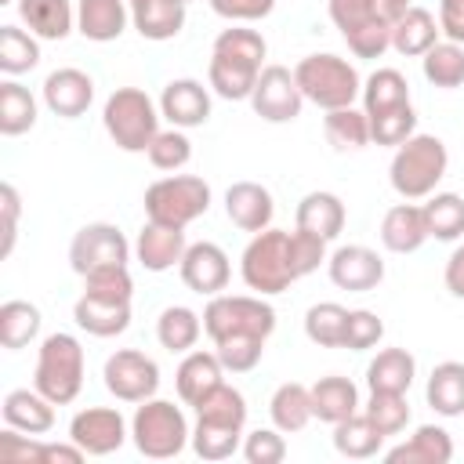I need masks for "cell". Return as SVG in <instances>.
Wrapping results in <instances>:
<instances>
[{
  "label": "cell",
  "mask_w": 464,
  "mask_h": 464,
  "mask_svg": "<svg viewBox=\"0 0 464 464\" xmlns=\"http://www.w3.org/2000/svg\"><path fill=\"white\" fill-rule=\"evenodd\" d=\"M439 29L446 40L464 44V0H439Z\"/></svg>",
  "instance_id": "cell-58"
},
{
  "label": "cell",
  "mask_w": 464,
  "mask_h": 464,
  "mask_svg": "<svg viewBox=\"0 0 464 464\" xmlns=\"http://www.w3.org/2000/svg\"><path fill=\"white\" fill-rule=\"evenodd\" d=\"M323 261H326L323 236L304 232L297 225H294V232L265 228V232H254V239L246 243V250L239 257V276H243L246 290L272 297V294L290 290V283L312 276Z\"/></svg>",
  "instance_id": "cell-1"
},
{
  "label": "cell",
  "mask_w": 464,
  "mask_h": 464,
  "mask_svg": "<svg viewBox=\"0 0 464 464\" xmlns=\"http://www.w3.org/2000/svg\"><path fill=\"white\" fill-rule=\"evenodd\" d=\"M225 214L243 232H265V228H272L276 203H272V192L265 185H257V181H236L225 192Z\"/></svg>",
  "instance_id": "cell-18"
},
{
  "label": "cell",
  "mask_w": 464,
  "mask_h": 464,
  "mask_svg": "<svg viewBox=\"0 0 464 464\" xmlns=\"http://www.w3.org/2000/svg\"><path fill=\"white\" fill-rule=\"evenodd\" d=\"M199 334H203V319L185 304H170L156 319V337L167 352H192Z\"/></svg>",
  "instance_id": "cell-39"
},
{
  "label": "cell",
  "mask_w": 464,
  "mask_h": 464,
  "mask_svg": "<svg viewBox=\"0 0 464 464\" xmlns=\"http://www.w3.org/2000/svg\"><path fill=\"white\" fill-rule=\"evenodd\" d=\"M261 69H265V65H254V62L232 58V54L210 51L207 80H210V87H214L218 98H225V102H250V91H254Z\"/></svg>",
  "instance_id": "cell-23"
},
{
  "label": "cell",
  "mask_w": 464,
  "mask_h": 464,
  "mask_svg": "<svg viewBox=\"0 0 464 464\" xmlns=\"http://www.w3.org/2000/svg\"><path fill=\"white\" fill-rule=\"evenodd\" d=\"M276 0H210V11L228 22H261L268 18Z\"/></svg>",
  "instance_id": "cell-56"
},
{
  "label": "cell",
  "mask_w": 464,
  "mask_h": 464,
  "mask_svg": "<svg viewBox=\"0 0 464 464\" xmlns=\"http://www.w3.org/2000/svg\"><path fill=\"white\" fill-rule=\"evenodd\" d=\"M4 424L25 435H47L54 428V402L36 388H14L4 395Z\"/></svg>",
  "instance_id": "cell-25"
},
{
  "label": "cell",
  "mask_w": 464,
  "mask_h": 464,
  "mask_svg": "<svg viewBox=\"0 0 464 464\" xmlns=\"http://www.w3.org/2000/svg\"><path fill=\"white\" fill-rule=\"evenodd\" d=\"M214 51L221 54H232V58H243V62H254L261 65L265 54H268V44L257 29H243V25H232V29H221L218 40H214Z\"/></svg>",
  "instance_id": "cell-51"
},
{
  "label": "cell",
  "mask_w": 464,
  "mask_h": 464,
  "mask_svg": "<svg viewBox=\"0 0 464 464\" xmlns=\"http://www.w3.org/2000/svg\"><path fill=\"white\" fill-rule=\"evenodd\" d=\"M312 413L319 420H326V424H337V420L359 413V392H355V384L348 377H337V373L319 377L312 384Z\"/></svg>",
  "instance_id": "cell-32"
},
{
  "label": "cell",
  "mask_w": 464,
  "mask_h": 464,
  "mask_svg": "<svg viewBox=\"0 0 464 464\" xmlns=\"http://www.w3.org/2000/svg\"><path fill=\"white\" fill-rule=\"evenodd\" d=\"M424 399L439 417H460L464 413V362H453V359L439 362L428 377Z\"/></svg>",
  "instance_id": "cell-34"
},
{
  "label": "cell",
  "mask_w": 464,
  "mask_h": 464,
  "mask_svg": "<svg viewBox=\"0 0 464 464\" xmlns=\"http://www.w3.org/2000/svg\"><path fill=\"white\" fill-rule=\"evenodd\" d=\"M413 377H417V359L406 348H384L366 366L370 392H410Z\"/></svg>",
  "instance_id": "cell-31"
},
{
  "label": "cell",
  "mask_w": 464,
  "mask_h": 464,
  "mask_svg": "<svg viewBox=\"0 0 464 464\" xmlns=\"http://www.w3.org/2000/svg\"><path fill=\"white\" fill-rule=\"evenodd\" d=\"M442 279H446V290H450L453 297H460V301H464V243H460V246L450 254Z\"/></svg>",
  "instance_id": "cell-59"
},
{
  "label": "cell",
  "mask_w": 464,
  "mask_h": 464,
  "mask_svg": "<svg viewBox=\"0 0 464 464\" xmlns=\"http://www.w3.org/2000/svg\"><path fill=\"white\" fill-rule=\"evenodd\" d=\"M130 7V22L134 29L152 40V44H163V40H174L185 25V0H127Z\"/></svg>",
  "instance_id": "cell-22"
},
{
  "label": "cell",
  "mask_w": 464,
  "mask_h": 464,
  "mask_svg": "<svg viewBox=\"0 0 464 464\" xmlns=\"http://www.w3.org/2000/svg\"><path fill=\"white\" fill-rule=\"evenodd\" d=\"M145 218L156 225L185 228L210 210V185L196 174H170L145 188Z\"/></svg>",
  "instance_id": "cell-8"
},
{
  "label": "cell",
  "mask_w": 464,
  "mask_h": 464,
  "mask_svg": "<svg viewBox=\"0 0 464 464\" xmlns=\"http://www.w3.org/2000/svg\"><path fill=\"white\" fill-rule=\"evenodd\" d=\"M91 102H94V80L83 69L65 65V69L47 72V80H44V105L54 116L76 120V116H83L91 109Z\"/></svg>",
  "instance_id": "cell-16"
},
{
  "label": "cell",
  "mask_w": 464,
  "mask_h": 464,
  "mask_svg": "<svg viewBox=\"0 0 464 464\" xmlns=\"http://www.w3.org/2000/svg\"><path fill=\"white\" fill-rule=\"evenodd\" d=\"M377 431L388 439V435H399L406 424H410V402H406V392H370V402L362 410Z\"/></svg>",
  "instance_id": "cell-48"
},
{
  "label": "cell",
  "mask_w": 464,
  "mask_h": 464,
  "mask_svg": "<svg viewBox=\"0 0 464 464\" xmlns=\"http://www.w3.org/2000/svg\"><path fill=\"white\" fill-rule=\"evenodd\" d=\"M69 439L87 457H109L127 442V420L112 406H87L69 420Z\"/></svg>",
  "instance_id": "cell-13"
},
{
  "label": "cell",
  "mask_w": 464,
  "mask_h": 464,
  "mask_svg": "<svg viewBox=\"0 0 464 464\" xmlns=\"http://www.w3.org/2000/svg\"><path fill=\"white\" fill-rule=\"evenodd\" d=\"M188 243H185V228H170V225H156L145 221V228L134 239V257L145 272H167L174 265H181Z\"/></svg>",
  "instance_id": "cell-19"
},
{
  "label": "cell",
  "mask_w": 464,
  "mask_h": 464,
  "mask_svg": "<svg viewBox=\"0 0 464 464\" xmlns=\"http://www.w3.org/2000/svg\"><path fill=\"white\" fill-rule=\"evenodd\" d=\"M72 319L91 337H116V334H123L130 326V301L80 294L76 304H72Z\"/></svg>",
  "instance_id": "cell-20"
},
{
  "label": "cell",
  "mask_w": 464,
  "mask_h": 464,
  "mask_svg": "<svg viewBox=\"0 0 464 464\" xmlns=\"http://www.w3.org/2000/svg\"><path fill=\"white\" fill-rule=\"evenodd\" d=\"M384 457L392 464H450L453 460V439L439 424H420L402 446H392Z\"/></svg>",
  "instance_id": "cell-27"
},
{
  "label": "cell",
  "mask_w": 464,
  "mask_h": 464,
  "mask_svg": "<svg viewBox=\"0 0 464 464\" xmlns=\"http://www.w3.org/2000/svg\"><path fill=\"white\" fill-rule=\"evenodd\" d=\"M424 239H428L424 210L413 199L395 203L384 214V221H381V243H384V250H392V254H413V250L424 246Z\"/></svg>",
  "instance_id": "cell-26"
},
{
  "label": "cell",
  "mask_w": 464,
  "mask_h": 464,
  "mask_svg": "<svg viewBox=\"0 0 464 464\" xmlns=\"http://www.w3.org/2000/svg\"><path fill=\"white\" fill-rule=\"evenodd\" d=\"M243 457L250 464H279L286 457V442H283V431L272 424V428H257L243 439Z\"/></svg>",
  "instance_id": "cell-55"
},
{
  "label": "cell",
  "mask_w": 464,
  "mask_h": 464,
  "mask_svg": "<svg viewBox=\"0 0 464 464\" xmlns=\"http://www.w3.org/2000/svg\"><path fill=\"white\" fill-rule=\"evenodd\" d=\"M326 272H330V283L348 290V294H366V290H377L381 279H384V261L377 250L362 246V243H348V246H337L330 257H326Z\"/></svg>",
  "instance_id": "cell-14"
},
{
  "label": "cell",
  "mask_w": 464,
  "mask_h": 464,
  "mask_svg": "<svg viewBox=\"0 0 464 464\" xmlns=\"http://www.w3.org/2000/svg\"><path fill=\"white\" fill-rule=\"evenodd\" d=\"M127 18H130L127 0H76V33L94 44L120 40Z\"/></svg>",
  "instance_id": "cell-21"
},
{
  "label": "cell",
  "mask_w": 464,
  "mask_h": 464,
  "mask_svg": "<svg viewBox=\"0 0 464 464\" xmlns=\"http://www.w3.org/2000/svg\"><path fill=\"white\" fill-rule=\"evenodd\" d=\"M268 417L283 435L301 431L315 413H312V388H304L301 381H286L272 392L268 399Z\"/></svg>",
  "instance_id": "cell-33"
},
{
  "label": "cell",
  "mask_w": 464,
  "mask_h": 464,
  "mask_svg": "<svg viewBox=\"0 0 464 464\" xmlns=\"http://www.w3.org/2000/svg\"><path fill=\"white\" fill-rule=\"evenodd\" d=\"M446 167H450V152H446L442 138L413 134L395 149L388 178L402 199H428L439 188V181L446 178Z\"/></svg>",
  "instance_id": "cell-3"
},
{
  "label": "cell",
  "mask_w": 464,
  "mask_h": 464,
  "mask_svg": "<svg viewBox=\"0 0 464 464\" xmlns=\"http://www.w3.org/2000/svg\"><path fill=\"white\" fill-rule=\"evenodd\" d=\"M130 439H134L138 453H145L152 460H167V457H178L192 442V431H188L185 413L174 402L152 395V399L138 402L134 420H130Z\"/></svg>",
  "instance_id": "cell-9"
},
{
  "label": "cell",
  "mask_w": 464,
  "mask_h": 464,
  "mask_svg": "<svg viewBox=\"0 0 464 464\" xmlns=\"http://www.w3.org/2000/svg\"><path fill=\"white\" fill-rule=\"evenodd\" d=\"M214 355L221 359L225 373H250L265 355V337H225V341H214Z\"/></svg>",
  "instance_id": "cell-50"
},
{
  "label": "cell",
  "mask_w": 464,
  "mask_h": 464,
  "mask_svg": "<svg viewBox=\"0 0 464 464\" xmlns=\"http://www.w3.org/2000/svg\"><path fill=\"white\" fill-rule=\"evenodd\" d=\"M127 261H130V243L109 221L83 225L69 243V265H72L76 276H87V272H98V268H112V265H127Z\"/></svg>",
  "instance_id": "cell-10"
},
{
  "label": "cell",
  "mask_w": 464,
  "mask_h": 464,
  "mask_svg": "<svg viewBox=\"0 0 464 464\" xmlns=\"http://www.w3.org/2000/svg\"><path fill=\"white\" fill-rule=\"evenodd\" d=\"M0 4H14V0H0Z\"/></svg>",
  "instance_id": "cell-61"
},
{
  "label": "cell",
  "mask_w": 464,
  "mask_h": 464,
  "mask_svg": "<svg viewBox=\"0 0 464 464\" xmlns=\"http://www.w3.org/2000/svg\"><path fill=\"white\" fill-rule=\"evenodd\" d=\"M424 225H428V239H442L453 243L464 236V199L457 192H431L424 203Z\"/></svg>",
  "instance_id": "cell-36"
},
{
  "label": "cell",
  "mask_w": 464,
  "mask_h": 464,
  "mask_svg": "<svg viewBox=\"0 0 464 464\" xmlns=\"http://www.w3.org/2000/svg\"><path fill=\"white\" fill-rule=\"evenodd\" d=\"M83 294L112 297V301H130V297H134V279H130L127 265L98 268V272H87V276H83Z\"/></svg>",
  "instance_id": "cell-52"
},
{
  "label": "cell",
  "mask_w": 464,
  "mask_h": 464,
  "mask_svg": "<svg viewBox=\"0 0 464 464\" xmlns=\"http://www.w3.org/2000/svg\"><path fill=\"white\" fill-rule=\"evenodd\" d=\"M276 330V308L257 294H214L203 308V334L210 341L225 337H272Z\"/></svg>",
  "instance_id": "cell-7"
},
{
  "label": "cell",
  "mask_w": 464,
  "mask_h": 464,
  "mask_svg": "<svg viewBox=\"0 0 464 464\" xmlns=\"http://www.w3.org/2000/svg\"><path fill=\"white\" fill-rule=\"evenodd\" d=\"M439 22H435V14L431 11H424V7H417V4H410L406 7V14L395 22V29H392V47L402 54V58H420L424 51H431L435 44H439Z\"/></svg>",
  "instance_id": "cell-30"
},
{
  "label": "cell",
  "mask_w": 464,
  "mask_h": 464,
  "mask_svg": "<svg viewBox=\"0 0 464 464\" xmlns=\"http://www.w3.org/2000/svg\"><path fill=\"white\" fill-rule=\"evenodd\" d=\"M221 381H225V366L214 352H185V359L178 362V373H174V388L185 406H196Z\"/></svg>",
  "instance_id": "cell-24"
},
{
  "label": "cell",
  "mask_w": 464,
  "mask_h": 464,
  "mask_svg": "<svg viewBox=\"0 0 464 464\" xmlns=\"http://www.w3.org/2000/svg\"><path fill=\"white\" fill-rule=\"evenodd\" d=\"M243 446V428L236 424H221V420H199L192 428V450L203 460H228L236 450Z\"/></svg>",
  "instance_id": "cell-44"
},
{
  "label": "cell",
  "mask_w": 464,
  "mask_h": 464,
  "mask_svg": "<svg viewBox=\"0 0 464 464\" xmlns=\"http://www.w3.org/2000/svg\"><path fill=\"white\" fill-rule=\"evenodd\" d=\"M323 134H326V141H330L337 152L366 149V145H370V116L359 112L355 105L330 109V112L323 116Z\"/></svg>",
  "instance_id": "cell-37"
},
{
  "label": "cell",
  "mask_w": 464,
  "mask_h": 464,
  "mask_svg": "<svg viewBox=\"0 0 464 464\" xmlns=\"http://www.w3.org/2000/svg\"><path fill=\"white\" fill-rule=\"evenodd\" d=\"M36 62H40L36 36L18 25H0V72L22 76V72L36 69Z\"/></svg>",
  "instance_id": "cell-45"
},
{
  "label": "cell",
  "mask_w": 464,
  "mask_h": 464,
  "mask_svg": "<svg viewBox=\"0 0 464 464\" xmlns=\"http://www.w3.org/2000/svg\"><path fill=\"white\" fill-rule=\"evenodd\" d=\"M294 80L304 94V102L319 105L323 112L344 109L362 94V80L355 65L341 54H308L294 65Z\"/></svg>",
  "instance_id": "cell-5"
},
{
  "label": "cell",
  "mask_w": 464,
  "mask_h": 464,
  "mask_svg": "<svg viewBox=\"0 0 464 464\" xmlns=\"http://www.w3.org/2000/svg\"><path fill=\"white\" fill-rule=\"evenodd\" d=\"M18 14L36 40H65L76 29V11L69 0H18Z\"/></svg>",
  "instance_id": "cell-28"
},
{
  "label": "cell",
  "mask_w": 464,
  "mask_h": 464,
  "mask_svg": "<svg viewBox=\"0 0 464 464\" xmlns=\"http://www.w3.org/2000/svg\"><path fill=\"white\" fill-rule=\"evenodd\" d=\"M192 160V141L181 127H170V130H160L149 145V163L156 170H181L185 163Z\"/></svg>",
  "instance_id": "cell-49"
},
{
  "label": "cell",
  "mask_w": 464,
  "mask_h": 464,
  "mask_svg": "<svg viewBox=\"0 0 464 464\" xmlns=\"http://www.w3.org/2000/svg\"><path fill=\"white\" fill-rule=\"evenodd\" d=\"M160 116L163 112L141 87H116L102 109V123L123 152H149L152 138L160 134Z\"/></svg>",
  "instance_id": "cell-6"
},
{
  "label": "cell",
  "mask_w": 464,
  "mask_h": 464,
  "mask_svg": "<svg viewBox=\"0 0 464 464\" xmlns=\"http://www.w3.org/2000/svg\"><path fill=\"white\" fill-rule=\"evenodd\" d=\"M348 326V308L337 301H319L304 312V337L319 348H341Z\"/></svg>",
  "instance_id": "cell-42"
},
{
  "label": "cell",
  "mask_w": 464,
  "mask_h": 464,
  "mask_svg": "<svg viewBox=\"0 0 464 464\" xmlns=\"http://www.w3.org/2000/svg\"><path fill=\"white\" fill-rule=\"evenodd\" d=\"M87 453L69 439V442H44V464H80Z\"/></svg>",
  "instance_id": "cell-60"
},
{
  "label": "cell",
  "mask_w": 464,
  "mask_h": 464,
  "mask_svg": "<svg viewBox=\"0 0 464 464\" xmlns=\"http://www.w3.org/2000/svg\"><path fill=\"white\" fill-rule=\"evenodd\" d=\"M40 323H44V319H40V308H36L33 301H22V297L4 301V304H0V344H4L7 352L25 348L29 341H36Z\"/></svg>",
  "instance_id": "cell-38"
},
{
  "label": "cell",
  "mask_w": 464,
  "mask_h": 464,
  "mask_svg": "<svg viewBox=\"0 0 464 464\" xmlns=\"http://www.w3.org/2000/svg\"><path fill=\"white\" fill-rule=\"evenodd\" d=\"M185 4H188V0H185Z\"/></svg>",
  "instance_id": "cell-62"
},
{
  "label": "cell",
  "mask_w": 464,
  "mask_h": 464,
  "mask_svg": "<svg viewBox=\"0 0 464 464\" xmlns=\"http://www.w3.org/2000/svg\"><path fill=\"white\" fill-rule=\"evenodd\" d=\"M0 214H4V243H0V257H11V250H14V236H18V214H22L18 188H14L11 181L0 185Z\"/></svg>",
  "instance_id": "cell-57"
},
{
  "label": "cell",
  "mask_w": 464,
  "mask_h": 464,
  "mask_svg": "<svg viewBox=\"0 0 464 464\" xmlns=\"http://www.w3.org/2000/svg\"><path fill=\"white\" fill-rule=\"evenodd\" d=\"M192 410H196L199 420H221V424H236V428L246 424V399H243L239 388H232L225 381L214 392H207Z\"/></svg>",
  "instance_id": "cell-46"
},
{
  "label": "cell",
  "mask_w": 464,
  "mask_h": 464,
  "mask_svg": "<svg viewBox=\"0 0 464 464\" xmlns=\"http://www.w3.org/2000/svg\"><path fill=\"white\" fill-rule=\"evenodd\" d=\"M160 112H163V120H170V127H181V130L203 127L210 120V94L192 76L170 80L160 94Z\"/></svg>",
  "instance_id": "cell-17"
},
{
  "label": "cell",
  "mask_w": 464,
  "mask_h": 464,
  "mask_svg": "<svg viewBox=\"0 0 464 464\" xmlns=\"http://www.w3.org/2000/svg\"><path fill=\"white\" fill-rule=\"evenodd\" d=\"M105 388L120 399V402H145L156 395L160 388V366L156 359H149L138 348H120L105 359Z\"/></svg>",
  "instance_id": "cell-11"
},
{
  "label": "cell",
  "mask_w": 464,
  "mask_h": 464,
  "mask_svg": "<svg viewBox=\"0 0 464 464\" xmlns=\"http://www.w3.org/2000/svg\"><path fill=\"white\" fill-rule=\"evenodd\" d=\"M36 123V98L18 80L0 83V134L18 138Z\"/></svg>",
  "instance_id": "cell-41"
},
{
  "label": "cell",
  "mask_w": 464,
  "mask_h": 464,
  "mask_svg": "<svg viewBox=\"0 0 464 464\" xmlns=\"http://www.w3.org/2000/svg\"><path fill=\"white\" fill-rule=\"evenodd\" d=\"M326 7L355 58H381L392 47V29L410 0H330Z\"/></svg>",
  "instance_id": "cell-2"
},
{
  "label": "cell",
  "mask_w": 464,
  "mask_h": 464,
  "mask_svg": "<svg viewBox=\"0 0 464 464\" xmlns=\"http://www.w3.org/2000/svg\"><path fill=\"white\" fill-rule=\"evenodd\" d=\"M0 464H44V442L7 424L0 431Z\"/></svg>",
  "instance_id": "cell-54"
},
{
  "label": "cell",
  "mask_w": 464,
  "mask_h": 464,
  "mask_svg": "<svg viewBox=\"0 0 464 464\" xmlns=\"http://www.w3.org/2000/svg\"><path fill=\"white\" fill-rule=\"evenodd\" d=\"M33 388L44 392L54 406H69L83 388V348L72 334L58 330L40 341Z\"/></svg>",
  "instance_id": "cell-4"
},
{
  "label": "cell",
  "mask_w": 464,
  "mask_h": 464,
  "mask_svg": "<svg viewBox=\"0 0 464 464\" xmlns=\"http://www.w3.org/2000/svg\"><path fill=\"white\" fill-rule=\"evenodd\" d=\"M344 218H348V214H344V203H341V196H334V192H308V196H301V203H297V210H294L297 228L315 232V236H323L326 243L341 236Z\"/></svg>",
  "instance_id": "cell-29"
},
{
  "label": "cell",
  "mask_w": 464,
  "mask_h": 464,
  "mask_svg": "<svg viewBox=\"0 0 464 464\" xmlns=\"http://www.w3.org/2000/svg\"><path fill=\"white\" fill-rule=\"evenodd\" d=\"M410 102V83L399 69H377L366 76L362 83V112L373 116V112H384L392 105H406Z\"/></svg>",
  "instance_id": "cell-43"
},
{
  "label": "cell",
  "mask_w": 464,
  "mask_h": 464,
  "mask_svg": "<svg viewBox=\"0 0 464 464\" xmlns=\"http://www.w3.org/2000/svg\"><path fill=\"white\" fill-rule=\"evenodd\" d=\"M381 446H384V435L377 431V424L366 413H352V417L334 424V450L341 457L366 460V457H377Z\"/></svg>",
  "instance_id": "cell-35"
},
{
  "label": "cell",
  "mask_w": 464,
  "mask_h": 464,
  "mask_svg": "<svg viewBox=\"0 0 464 464\" xmlns=\"http://www.w3.org/2000/svg\"><path fill=\"white\" fill-rule=\"evenodd\" d=\"M420 69L431 87H442V91L460 87L464 83V44L439 40L431 51L420 54Z\"/></svg>",
  "instance_id": "cell-40"
},
{
  "label": "cell",
  "mask_w": 464,
  "mask_h": 464,
  "mask_svg": "<svg viewBox=\"0 0 464 464\" xmlns=\"http://www.w3.org/2000/svg\"><path fill=\"white\" fill-rule=\"evenodd\" d=\"M384 337V323L377 312L370 308H355L348 312V326H344V344L348 352H366V348H377V341Z\"/></svg>",
  "instance_id": "cell-53"
},
{
  "label": "cell",
  "mask_w": 464,
  "mask_h": 464,
  "mask_svg": "<svg viewBox=\"0 0 464 464\" xmlns=\"http://www.w3.org/2000/svg\"><path fill=\"white\" fill-rule=\"evenodd\" d=\"M413 134H417V112H413L410 102L406 105H392V109L370 116V141H377V145H395L399 149Z\"/></svg>",
  "instance_id": "cell-47"
},
{
  "label": "cell",
  "mask_w": 464,
  "mask_h": 464,
  "mask_svg": "<svg viewBox=\"0 0 464 464\" xmlns=\"http://www.w3.org/2000/svg\"><path fill=\"white\" fill-rule=\"evenodd\" d=\"M250 105L268 123H290L301 116L304 94H301V87L286 65H265L254 91H250Z\"/></svg>",
  "instance_id": "cell-12"
},
{
  "label": "cell",
  "mask_w": 464,
  "mask_h": 464,
  "mask_svg": "<svg viewBox=\"0 0 464 464\" xmlns=\"http://www.w3.org/2000/svg\"><path fill=\"white\" fill-rule=\"evenodd\" d=\"M178 272H181V283H185L192 294H207V297L221 294V290L228 286V279H232L228 254H225L218 243H207V239H203V243H188V250H185Z\"/></svg>",
  "instance_id": "cell-15"
}]
</instances>
